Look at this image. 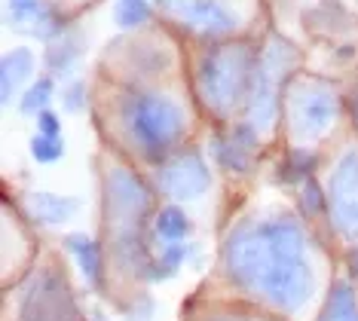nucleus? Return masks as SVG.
Wrapping results in <instances>:
<instances>
[{"label":"nucleus","mask_w":358,"mask_h":321,"mask_svg":"<svg viewBox=\"0 0 358 321\" xmlns=\"http://www.w3.org/2000/svg\"><path fill=\"white\" fill-rule=\"evenodd\" d=\"M300 208L309 217H315V214H324L328 211V190H322L315 180H306L303 190H300Z\"/></svg>","instance_id":"393cba45"},{"label":"nucleus","mask_w":358,"mask_h":321,"mask_svg":"<svg viewBox=\"0 0 358 321\" xmlns=\"http://www.w3.org/2000/svg\"><path fill=\"white\" fill-rule=\"evenodd\" d=\"M92 321H104V315H101V309H92Z\"/></svg>","instance_id":"2f4dec72"},{"label":"nucleus","mask_w":358,"mask_h":321,"mask_svg":"<svg viewBox=\"0 0 358 321\" xmlns=\"http://www.w3.org/2000/svg\"><path fill=\"white\" fill-rule=\"evenodd\" d=\"M315 162H319V156H315L313 150L294 147V150H288L282 156L275 178H279V184H306V180H313Z\"/></svg>","instance_id":"a211bd4d"},{"label":"nucleus","mask_w":358,"mask_h":321,"mask_svg":"<svg viewBox=\"0 0 358 321\" xmlns=\"http://www.w3.org/2000/svg\"><path fill=\"white\" fill-rule=\"evenodd\" d=\"M294 62H297L294 46L282 43V40H273V43L266 46L264 59L257 62L255 80H251V92L245 101V117H248L245 122H251L257 131L273 129L275 113H279V86H282V80L288 77Z\"/></svg>","instance_id":"20e7f679"},{"label":"nucleus","mask_w":358,"mask_h":321,"mask_svg":"<svg viewBox=\"0 0 358 321\" xmlns=\"http://www.w3.org/2000/svg\"><path fill=\"white\" fill-rule=\"evenodd\" d=\"M221 321H248V318H221Z\"/></svg>","instance_id":"473e14b6"},{"label":"nucleus","mask_w":358,"mask_h":321,"mask_svg":"<svg viewBox=\"0 0 358 321\" xmlns=\"http://www.w3.org/2000/svg\"><path fill=\"white\" fill-rule=\"evenodd\" d=\"M37 135H50V138H62V120L55 110H43L37 117Z\"/></svg>","instance_id":"cd10ccee"},{"label":"nucleus","mask_w":358,"mask_h":321,"mask_svg":"<svg viewBox=\"0 0 358 321\" xmlns=\"http://www.w3.org/2000/svg\"><path fill=\"white\" fill-rule=\"evenodd\" d=\"M340 113L337 92L322 83V80H306V83L294 86L288 98V117H291V131L297 141H319V138L334 126Z\"/></svg>","instance_id":"39448f33"},{"label":"nucleus","mask_w":358,"mask_h":321,"mask_svg":"<svg viewBox=\"0 0 358 321\" xmlns=\"http://www.w3.org/2000/svg\"><path fill=\"white\" fill-rule=\"evenodd\" d=\"M150 15H153L150 0H117V3H113V22L126 31L141 28Z\"/></svg>","instance_id":"412c9836"},{"label":"nucleus","mask_w":358,"mask_h":321,"mask_svg":"<svg viewBox=\"0 0 358 321\" xmlns=\"http://www.w3.org/2000/svg\"><path fill=\"white\" fill-rule=\"evenodd\" d=\"M159 3L178 24L199 37H227L242 24L239 13L224 0H159Z\"/></svg>","instance_id":"9d476101"},{"label":"nucleus","mask_w":358,"mask_h":321,"mask_svg":"<svg viewBox=\"0 0 358 321\" xmlns=\"http://www.w3.org/2000/svg\"><path fill=\"white\" fill-rule=\"evenodd\" d=\"M34 73V52L28 46H15L3 55L0 62V89H3V104L13 101V95L28 83V77Z\"/></svg>","instance_id":"4468645a"},{"label":"nucleus","mask_w":358,"mask_h":321,"mask_svg":"<svg viewBox=\"0 0 358 321\" xmlns=\"http://www.w3.org/2000/svg\"><path fill=\"white\" fill-rule=\"evenodd\" d=\"M31 156L40 166H52L64 156V141L62 138H50V135H34L31 138Z\"/></svg>","instance_id":"b1692460"},{"label":"nucleus","mask_w":358,"mask_h":321,"mask_svg":"<svg viewBox=\"0 0 358 321\" xmlns=\"http://www.w3.org/2000/svg\"><path fill=\"white\" fill-rule=\"evenodd\" d=\"M15 321H80L71 285L62 278V273L46 269V273L34 276V282L22 294Z\"/></svg>","instance_id":"0eeeda50"},{"label":"nucleus","mask_w":358,"mask_h":321,"mask_svg":"<svg viewBox=\"0 0 358 321\" xmlns=\"http://www.w3.org/2000/svg\"><path fill=\"white\" fill-rule=\"evenodd\" d=\"M157 187L178 202L202 199L211 187V171L196 147H184L172 153L157 171Z\"/></svg>","instance_id":"1a4fd4ad"},{"label":"nucleus","mask_w":358,"mask_h":321,"mask_svg":"<svg viewBox=\"0 0 358 321\" xmlns=\"http://www.w3.org/2000/svg\"><path fill=\"white\" fill-rule=\"evenodd\" d=\"M349 113H352V120L358 122V92H352V98H349Z\"/></svg>","instance_id":"7c9ffc66"},{"label":"nucleus","mask_w":358,"mask_h":321,"mask_svg":"<svg viewBox=\"0 0 358 321\" xmlns=\"http://www.w3.org/2000/svg\"><path fill=\"white\" fill-rule=\"evenodd\" d=\"M190 257V248H187V242L181 245H162V254L153 263V273H150V282H166V278H172L178 269H181V263Z\"/></svg>","instance_id":"4be33fe9"},{"label":"nucleus","mask_w":358,"mask_h":321,"mask_svg":"<svg viewBox=\"0 0 358 321\" xmlns=\"http://www.w3.org/2000/svg\"><path fill=\"white\" fill-rule=\"evenodd\" d=\"M52 92H55V86H52V77H40L34 80L25 92H22V101H19V110L25 113V117H40L43 110H50V101H52Z\"/></svg>","instance_id":"aec40b11"},{"label":"nucleus","mask_w":358,"mask_h":321,"mask_svg":"<svg viewBox=\"0 0 358 321\" xmlns=\"http://www.w3.org/2000/svg\"><path fill=\"white\" fill-rule=\"evenodd\" d=\"M349 269H352V276L358 278V248L349 251Z\"/></svg>","instance_id":"c756f323"},{"label":"nucleus","mask_w":358,"mask_h":321,"mask_svg":"<svg viewBox=\"0 0 358 321\" xmlns=\"http://www.w3.org/2000/svg\"><path fill=\"white\" fill-rule=\"evenodd\" d=\"M328 214L337 233L358 238V147H349L328 178Z\"/></svg>","instance_id":"6e6552de"},{"label":"nucleus","mask_w":358,"mask_h":321,"mask_svg":"<svg viewBox=\"0 0 358 321\" xmlns=\"http://www.w3.org/2000/svg\"><path fill=\"white\" fill-rule=\"evenodd\" d=\"M153 199L144 180L129 169H110L104 178V211L117 229H141Z\"/></svg>","instance_id":"423d86ee"},{"label":"nucleus","mask_w":358,"mask_h":321,"mask_svg":"<svg viewBox=\"0 0 358 321\" xmlns=\"http://www.w3.org/2000/svg\"><path fill=\"white\" fill-rule=\"evenodd\" d=\"M257 138H260V131L251 122H236L227 135L211 138V153H215L217 166L224 171H233V175H245L255 166V156L260 147Z\"/></svg>","instance_id":"9b49d317"},{"label":"nucleus","mask_w":358,"mask_h":321,"mask_svg":"<svg viewBox=\"0 0 358 321\" xmlns=\"http://www.w3.org/2000/svg\"><path fill=\"white\" fill-rule=\"evenodd\" d=\"M80 55H83V37L80 34H64L59 40H52L43 52L50 77H68V73L77 68Z\"/></svg>","instance_id":"dca6fc26"},{"label":"nucleus","mask_w":358,"mask_h":321,"mask_svg":"<svg viewBox=\"0 0 358 321\" xmlns=\"http://www.w3.org/2000/svg\"><path fill=\"white\" fill-rule=\"evenodd\" d=\"M31 34L40 37L43 43H52V40L64 37L68 31H64V19H62V15L55 13L52 6H46V3H43V10H40V13H37V19L31 22Z\"/></svg>","instance_id":"5701e85b"},{"label":"nucleus","mask_w":358,"mask_h":321,"mask_svg":"<svg viewBox=\"0 0 358 321\" xmlns=\"http://www.w3.org/2000/svg\"><path fill=\"white\" fill-rule=\"evenodd\" d=\"M193 233V220L184 214V208L178 205H166V208L157 211L153 217V236L159 238L162 245H181L187 242Z\"/></svg>","instance_id":"f3484780"},{"label":"nucleus","mask_w":358,"mask_h":321,"mask_svg":"<svg viewBox=\"0 0 358 321\" xmlns=\"http://www.w3.org/2000/svg\"><path fill=\"white\" fill-rule=\"evenodd\" d=\"M113 257L132 278H148L150 282L157 257L150 254V245L144 242L141 229H117V236H113Z\"/></svg>","instance_id":"f8f14e48"},{"label":"nucleus","mask_w":358,"mask_h":321,"mask_svg":"<svg viewBox=\"0 0 358 321\" xmlns=\"http://www.w3.org/2000/svg\"><path fill=\"white\" fill-rule=\"evenodd\" d=\"M319 321H358V300L349 282H337L331 287Z\"/></svg>","instance_id":"6ab92c4d"},{"label":"nucleus","mask_w":358,"mask_h":321,"mask_svg":"<svg viewBox=\"0 0 358 321\" xmlns=\"http://www.w3.org/2000/svg\"><path fill=\"white\" fill-rule=\"evenodd\" d=\"M62 107L68 113H80L86 107V83H80V80H74V83H68L62 89Z\"/></svg>","instance_id":"bb28decb"},{"label":"nucleus","mask_w":358,"mask_h":321,"mask_svg":"<svg viewBox=\"0 0 358 321\" xmlns=\"http://www.w3.org/2000/svg\"><path fill=\"white\" fill-rule=\"evenodd\" d=\"M64 251L77 260L80 273L92 287H101V273H104V260H101V245L95 238H89L83 233H71L64 236Z\"/></svg>","instance_id":"2eb2a0df"},{"label":"nucleus","mask_w":358,"mask_h":321,"mask_svg":"<svg viewBox=\"0 0 358 321\" xmlns=\"http://www.w3.org/2000/svg\"><path fill=\"white\" fill-rule=\"evenodd\" d=\"M255 52L245 43H215L199 59L196 86L199 98L217 117H233L242 101H248L255 80Z\"/></svg>","instance_id":"7ed1b4c3"},{"label":"nucleus","mask_w":358,"mask_h":321,"mask_svg":"<svg viewBox=\"0 0 358 321\" xmlns=\"http://www.w3.org/2000/svg\"><path fill=\"white\" fill-rule=\"evenodd\" d=\"M80 208V199L74 196H59L50 190H34L28 193V211L34 214V220L46 227H59L64 220H71Z\"/></svg>","instance_id":"ddd939ff"},{"label":"nucleus","mask_w":358,"mask_h":321,"mask_svg":"<svg viewBox=\"0 0 358 321\" xmlns=\"http://www.w3.org/2000/svg\"><path fill=\"white\" fill-rule=\"evenodd\" d=\"M40 10H43V0H10V22H34Z\"/></svg>","instance_id":"a878e982"},{"label":"nucleus","mask_w":358,"mask_h":321,"mask_svg":"<svg viewBox=\"0 0 358 321\" xmlns=\"http://www.w3.org/2000/svg\"><path fill=\"white\" fill-rule=\"evenodd\" d=\"M150 318H153V300L144 294V297L132 306V312H129V321H150Z\"/></svg>","instance_id":"c85d7f7f"},{"label":"nucleus","mask_w":358,"mask_h":321,"mask_svg":"<svg viewBox=\"0 0 358 321\" xmlns=\"http://www.w3.org/2000/svg\"><path fill=\"white\" fill-rule=\"evenodd\" d=\"M120 120H123V129L135 150L159 166L181 144L187 131L181 104L162 92H150V89L129 92L123 98V107H120Z\"/></svg>","instance_id":"f03ea898"},{"label":"nucleus","mask_w":358,"mask_h":321,"mask_svg":"<svg viewBox=\"0 0 358 321\" xmlns=\"http://www.w3.org/2000/svg\"><path fill=\"white\" fill-rule=\"evenodd\" d=\"M224 266L233 285L264 297L279 312H300L315 291L306 233L291 214L239 224L224 245Z\"/></svg>","instance_id":"f257e3e1"}]
</instances>
